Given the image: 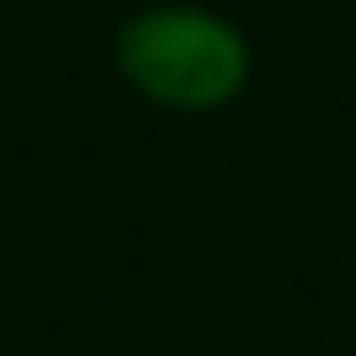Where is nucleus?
<instances>
[{
    "instance_id": "f257e3e1",
    "label": "nucleus",
    "mask_w": 356,
    "mask_h": 356,
    "mask_svg": "<svg viewBox=\"0 0 356 356\" xmlns=\"http://www.w3.org/2000/svg\"><path fill=\"white\" fill-rule=\"evenodd\" d=\"M111 67L145 106L172 117H211L250 89L256 50L250 33L217 6L150 0L117 22Z\"/></svg>"
}]
</instances>
